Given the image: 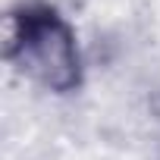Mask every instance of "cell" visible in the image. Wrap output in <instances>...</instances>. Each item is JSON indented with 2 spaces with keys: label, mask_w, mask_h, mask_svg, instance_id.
Wrapping results in <instances>:
<instances>
[{
  "label": "cell",
  "mask_w": 160,
  "mask_h": 160,
  "mask_svg": "<svg viewBox=\"0 0 160 160\" xmlns=\"http://www.w3.org/2000/svg\"><path fill=\"white\" fill-rule=\"evenodd\" d=\"M3 53L22 75L57 94L75 91L85 78L72 25L44 0H22L7 13Z\"/></svg>",
  "instance_id": "6da1fadb"
}]
</instances>
